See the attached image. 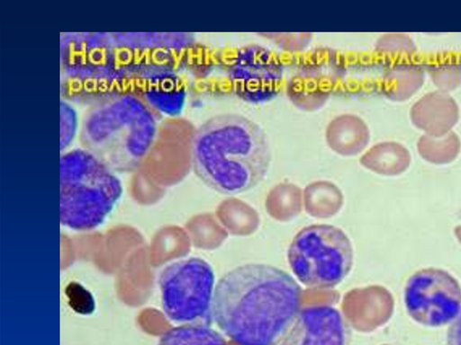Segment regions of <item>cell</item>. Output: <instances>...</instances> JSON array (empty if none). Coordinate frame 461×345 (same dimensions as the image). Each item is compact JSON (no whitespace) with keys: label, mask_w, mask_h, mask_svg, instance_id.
Instances as JSON below:
<instances>
[{"label":"cell","mask_w":461,"mask_h":345,"mask_svg":"<svg viewBox=\"0 0 461 345\" xmlns=\"http://www.w3.org/2000/svg\"><path fill=\"white\" fill-rule=\"evenodd\" d=\"M194 44L187 32L62 33V95L88 106L123 93L146 100L179 74Z\"/></svg>","instance_id":"1"},{"label":"cell","mask_w":461,"mask_h":345,"mask_svg":"<svg viewBox=\"0 0 461 345\" xmlns=\"http://www.w3.org/2000/svg\"><path fill=\"white\" fill-rule=\"evenodd\" d=\"M301 299V288L287 272L247 263L217 282L212 318L237 345H276L299 314Z\"/></svg>","instance_id":"2"},{"label":"cell","mask_w":461,"mask_h":345,"mask_svg":"<svg viewBox=\"0 0 461 345\" xmlns=\"http://www.w3.org/2000/svg\"><path fill=\"white\" fill-rule=\"evenodd\" d=\"M190 159L195 174L212 190L236 195L258 186L266 177L271 151L265 130L254 120L222 113L193 132Z\"/></svg>","instance_id":"3"},{"label":"cell","mask_w":461,"mask_h":345,"mask_svg":"<svg viewBox=\"0 0 461 345\" xmlns=\"http://www.w3.org/2000/svg\"><path fill=\"white\" fill-rule=\"evenodd\" d=\"M158 115L141 97L132 93L97 102L83 115L81 147L115 172H133L154 144Z\"/></svg>","instance_id":"4"},{"label":"cell","mask_w":461,"mask_h":345,"mask_svg":"<svg viewBox=\"0 0 461 345\" xmlns=\"http://www.w3.org/2000/svg\"><path fill=\"white\" fill-rule=\"evenodd\" d=\"M59 172L60 224L77 232L98 228L122 197L120 178L83 147L61 155Z\"/></svg>","instance_id":"5"},{"label":"cell","mask_w":461,"mask_h":345,"mask_svg":"<svg viewBox=\"0 0 461 345\" xmlns=\"http://www.w3.org/2000/svg\"><path fill=\"white\" fill-rule=\"evenodd\" d=\"M291 270L304 286L333 288L352 270L354 249L345 232L332 225L316 224L302 228L287 250Z\"/></svg>","instance_id":"6"},{"label":"cell","mask_w":461,"mask_h":345,"mask_svg":"<svg viewBox=\"0 0 461 345\" xmlns=\"http://www.w3.org/2000/svg\"><path fill=\"white\" fill-rule=\"evenodd\" d=\"M214 282L212 266L202 258H183L166 265L158 276L166 317L180 325H208L212 318Z\"/></svg>","instance_id":"7"},{"label":"cell","mask_w":461,"mask_h":345,"mask_svg":"<svg viewBox=\"0 0 461 345\" xmlns=\"http://www.w3.org/2000/svg\"><path fill=\"white\" fill-rule=\"evenodd\" d=\"M403 300L409 316L429 327L453 322L461 311V287L447 270L425 268L406 281Z\"/></svg>","instance_id":"8"},{"label":"cell","mask_w":461,"mask_h":345,"mask_svg":"<svg viewBox=\"0 0 461 345\" xmlns=\"http://www.w3.org/2000/svg\"><path fill=\"white\" fill-rule=\"evenodd\" d=\"M227 75L236 96L260 103L272 100L280 92L284 65L267 48L249 44L236 51L228 65Z\"/></svg>","instance_id":"9"},{"label":"cell","mask_w":461,"mask_h":345,"mask_svg":"<svg viewBox=\"0 0 461 345\" xmlns=\"http://www.w3.org/2000/svg\"><path fill=\"white\" fill-rule=\"evenodd\" d=\"M342 70L340 57L333 49H316L289 79L286 93L299 109L313 111L330 98Z\"/></svg>","instance_id":"10"},{"label":"cell","mask_w":461,"mask_h":345,"mask_svg":"<svg viewBox=\"0 0 461 345\" xmlns=\"http://www.w3.org/2000/svg\"><path fill=\"white\" fill-rule=\"evenodd\" d=\"M350 331L342 314L327 305L302 309L278 345H349Z\"/></svg>","instance_id":"11"},{"label":"cell","mask_w":461,"mask_h":345,"mask_svg":"<svg viewBox=\"0 0 461 345\" xmlns=\"http://www.w3.org/2000/svg\"><path fill=\"white\" fill-rule=\"evenodd\" d=\"M412 123L425 134L442 136L450 131L459 119L455 99L442 91L429 92L413 103L410 111Z\"/></svg>","instance_id":"12"},{"label":"cell","mask_w":461,"mask_h":345,"mask_svg":"<svg viewBox=\"0 0 461 345\" xmlns=\"http://www.w3.org/2000/svg\"><path fill=\"white\" fill-rule=\"evenodd\" d=\"M325 140L335 153L352 156L361 153L370 140V130L359 116L343 113L334 117L325 129Z\"/></svg>","instance_id":"13"},{"label":"cell","mask_w":461,"mask_h":345,"mask_svg":"<svg viewBox=\"0 0 461 345\" xmlns=\"http://www.w3.org/2000/svg\"><path fill=\"white\" fill-rule=\"evenodd\" d=\"M424 70L409 59L396 60L384 71L381 82L383 93L393 101L410 98L422 85Z\"/></svg>","instance_id":"14"},{"label":"cell","mask_w":461,"mask_h":345,"mask_svg":"<svg viewBox=\"0 0 461 345\" xmlns=\"http://www.w3.org/2000/svg\"><path fill=\"white\" fill-rule=\"evenodd\" d=\"M411 155L395 141H382L368 148L360 157L363 165L381 172H397L406 168Z\"/></svg>","instance_id":"15"},{"label":"cell","mask_w":461,"mask_h":345,"mask_svg":"<svg viewBox=\"0 0 461 345\" xmlns=\"http://www.w3.org/2000/svg\"><path fill=\"white\" fill-rule=\"evenodd\" d=\"M158 345H228L222 336L204 324H182L165 332Z\"/></svg>","instance_id":"16"},{"label":"cell","mask_w":461,"mask_h":345,"mask_svg":"<svg viewBox=\"0 0 461 345\" xmlns=\"http://www.w3.org/2000/svg\"><path fill=\"white\" fill-rule=\"evenodd\" d=\"M461 148L458 136L450 131L442 136L423 134L417 142L420 155L433 163H447L455 159Z\"/></svg>","instance_id":"17"},{"label":"cell","mask_w":461,"mask_h":345,"mask_svg":"<svg viewBox=\"0 0 461 345\" xmlns=\"http://www.w3.org/2000/svg\"><path fill=\"white\" fill-rule=\"evenodd\" d=\"M428 72L439 91L447 93L461 84V60L455 56L435 58L429 63Z\"/></svg>","instance_id":"18"},{"label":"cell","mask_w":461,"mask_h":345,"mask_svg":"<svg viewBox=\"0 0 461 345\" xmlns=\"http://www.w3.org/2000/svg\"><path fill=\"white\" fill-rule=\"evenodd\" d=\"M375 50L383 56L398 58V60L408 59L417 50L412 39L406 33L388 32L378 38Z\"/></svg>","instance_id":"19"},{"label":"cell","mask_w":461,"mask_h":345,"mask_svg":"<svg viewBox=\"0 0 461 345\" xmlns=\"http://www.w3.org/2000/svg\"><path fill=\"white\" fill-rule=\"evenodd\" d=\"M68 304L70 308L82 315L91 314L95 309V301L92 293L77 281L68 284L65 288Z\"/></svg>","instance_id":"20"},{"label":"cell","mask_w":461,"mask_h":345,"mask_svg":"<svg viewBox=\"0 0 461 345\" xmlns=\"http://www.w3.org/2000/svg\"><path fill=\"white\" fill-rule=\"evenodd\" d=\"M260 34L273 40L281 49L291 52L303 50L312 39V33L310 32H264Z\"/></svg>","instance_id":"21"},{"label":"cell","mask_w":461,"mask_h":345,"mask_svg":"<svg viewBox=\"0 0 461 345\" xmlns=\"http://www.w3.org/2000/svg\"><path fill=\"white\" fill-rule=\"evenodd\" d=\"M60 149H66L73 140L77 128L75 109L67 100L60 102Z\"/></svg>","instance_id":"22"},{"label":"cell","mask_w":461,"mask_h":345,"mask_svg":"<svg viewBox=\"0 0 461 345\" xmlns=\"http://www.w3.org/2000/svg\"><path fill=\"white\" fill-rule=\"evenodd\" d=\"M447 345H461V311L448 329Z\"/></svg>","instance_id":"23"}]
</instances>
